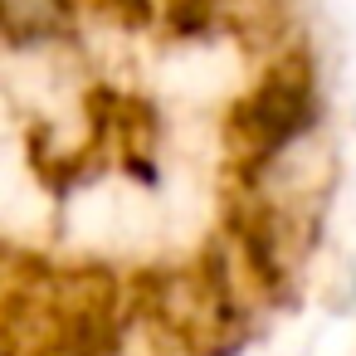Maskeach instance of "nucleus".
Segmentation results:
<instances>
[{
    "label": "nucleus",
    "instance_id": "2",
    "mask_svg": "<svg viewBox=\"0 0 356 356\" xmlns=\"http://www.w3.org/2000/svg\"><path fill=\"white\" fill-rule=\"evenodd\" d=\"M74 25V0H0V40L54 44Z\"/></svg>",
    "mask_w": 356,
    "mask_h": 356
},
{
    "label": "nucleus",
    "instance_id": "1",
    "mask_svg": "<svg viewBox=\"0 0 356 356\" xmlns=\"http://www.w3.org/2000/svg\"><path fill=\"white\" fill-rule=\"evenodd\" d=\"M312 122H317V83H312V74L302 64H278L234 108L229 132H234V147L254 166H264V161L283 156L293 142H302L312 132Z\"/></svg>",
    "mask_w": 356,
    "mask_h": 356
}]
</instances>
